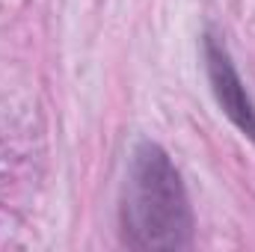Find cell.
Listing matches in <instances>:
<instances>
[{"label":"cell","instance_id":"1","mask_svg":"<svg viewBox=\"0 0 255 252\" xmlns=\"http://www.w3.org/2000/svg\"><path fill=\"white\" fill-rule=\"evenodd\" d=\"M122 235L133 250H187L193 241V211L181 172L151 139H139L128 160Z\"/></svg>","mask_w":255,"mask_h":252},{"label":"cell","instance_id":"2","mask_svg":"<svg viewBox=\"0 0 255 252\" xmlns=\"http://www.w3.org/2000/svg\"><path fill=\"white\" fill-rule=\"evenodd\" d=\"M202 51H205V71H208V83H211V92L220 104V110L229 116V122L238 127L244 136H250L255 142V104L235 68V60L226 48V42L217 36V33H205V42H202Z\"/></svg>","mask_w":255,"mask_h":252}]
</instances>
